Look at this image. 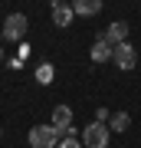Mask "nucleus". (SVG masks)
Masks as SVG:
<instances>
[{
  "instance_id": "obj_7",
  "label": "nucleus",
  "mask_w": 141,
  "mask_h": 148,
  "mask_svg": "<svg viewBox=\"0 0 141 148\" xmlns=\"http://www.w3.org/2000/svg\"><path fill=\"white\" fill-rule=\"evenodd\" d=\"M49 125L56 128L59 135H66L69 128H72V109H69V106H56V109H52V122H49Z\"/></svg>"
},
{
  "instance_id": "obj_4",
  "label": "nucleus",
  "mask_w": 141,
  "mask_h": 148,
  "mask_svg": "<svg viewBox=\"0 0 141 148\" xmlns=\"http://www.w3.org/2000/svg\"><path fill=\"white\" fill-rule=\"evenodd\" d=\"M112 63H115L118 69H135L138 63V53L131 43H121V46H115V53H112Z\"/></svg>"
},
{
  "instance_id": "obj_9",
  "label": "nucleus",
  "mask_w": 141,
  "mask_h": 148,
  "mask_svg": "<svg viewBox=\"0 0 141 148\" xmlns=\"http://www.w3.org/2000/svg\"><path fill=\"white\" fill-rule=\"evenodd\" d=\"M72 10H76V16H95L102 10V0H76Z\"/></svg>"
},
{
  "instance_id": "obj_11",
  "label": "nucleus",
  "mask_w": 141,
  "mask_h": 148,
  "mask_svg": "<svg viewBox=\"0 0 141 148\" xmlns=\"http://www.w3.org/2000/svg\"><path fill=\"white\" fill-rule=\"evenodd\" d=\"M52 76H56L52 63H43V66L36 69V82H43V86H49V82H52Z\"/></svg>"
},
{
  "instance_id": "obj_14",
  "label": "nucleus",
  "mask_w": 141,
  "mask_h": 148,
  "mask_svg": "<svg viewBox=\"0 0 141 148\" xmlns=\"http://www.w3.org/2000/svg\"><path fill=\"white\" fill-rule=\"evenodd\" d=\"M0 59H3V53H0Z\"/></svg>"
},
{
  "instance_id": "obj_3",
  "label": "nucleus",
  "mask_w": 141,
  "mask_h": 148,
  "mask_svg": "<svg viewBox=\"0 0 141 148\" xmlns=\"http://www.w3.org/2000/svg\"><path fill=\"white\" fill-rule=\"evenodd\" d=\"M26 27H30V20H26V13H10L3 20V36L7 40H13V43H20L26 36Z\"/></svg>"
},
{
  "instance_id": "obj_10",
  "label": "nucleus",
  "mask_w": 141,
  "mask_h": 148,
  "mask_svg": "<svg viewBox=\"0 0 141 148\" xmlns=\"http://www.w3.org/2000/svg\"><path fill=\"white\" fill-rule=\"evenodd\" d=\"M128 125H131L128 112H115V115L108 119V132H128Z\"/></svg>"
},
{
  "instance_id": "obj_6",
  "label": "nucleus",
  "mask_w": 141,
  "mask_h": 148,
  "mask_svg": "<svg viewBox=\"0 0 141 148\" xmlns=\"http://www.w3.org/2000/svg\"><path fill=\"white\" fill-rule=\"evenodd\" d=\"M72 16H76V10H72V3H63V0H52V27H69L72 23Z\"/></svg>"
},
{
  "instance_id": "obj_13",
  "label": "nucleus",
  "mask_w": 141,
  "mask_h": 148,
  "mask_svg": "<svg viewBox=\"0 0 141 148\" xmlns=\"http://www.w3.org/2000/svg\"><path fill=\"white\" fill-rule=\"evenodd\" d=\"M105 119H112V115H108L105 109H99V112H95V122H102V125H105Z\"/></svg>"
},
{
  "instance_id": "obj_12",
  "label": "nucleus",
  "mask_w": 141,
  "mask_h": 148,
  "mask_svg": "<svg viewBox=\"0 0 141 148\" xmlns=\"http://www.w3.org/2000/svg\"><path fill=\"white\" fill-rule=\"evenodd\" d=\"M59 148H82V145H79V138H63Z\"/></svg>"
},
{
  "instance_id": "obj_5",
  "label": "nucleus",
  "mask_w": 141,
  "mask_h": 148,
  "mask_svg": "<svg viewBox=\"0 0 141 148\" xmlns=\"http://www.w3.org/2000/svg\"><path fill=\"white\" fill-rule=\"evenodd\" d=\"M102 36H105V43H108V46H121V43H128V23H125V20L108 23V30H105Z\"/></svg>"
},
{
  "instance_id": "obj_2",
  "label": "nucleus",
  "mask_w": 141,
  "mask_h": 148,
  "mask_svg": "<svg viewBox=\"0 0 141 148\" xmlns=\"http://www.w3.org/2000/svg\"><path fill=\"white\" fill-rule=\"evenodd\" d=\"M63 135L52 125H33L30 128V148H59Z\"/></svg>"
},
{
  "instance_id": "obj_8",
  "label": "nucleus",
  "mask_w": 141,
  "mask_h": 148,
  "mask_svg": "<svg viewBox=\"0 0 141 148\" xmlns=\"http://www.w3.org/2000/svg\"><path fill=\"white\" fill-rule=\"evenodd\" d=\"M112 53H115V46H108V43H105V36H99L89 56H92V63H105V59H112Z\"/></svg>"
},
{
  "instance_id": "obj_1",
  "label": "nucleus",
  "mask_w": 141,
  "mask_h": 148,
  "mask_svg": "<svg viewBox=\"0 0 141 148\" xmlns=\"http://www.w3.org/2000/svg\"><path fill=\"white\" fill-rule=\"evenodd\" d=\"M108 142H112V132L102 122H89L82 128V145L85 148H108Z\"/></svg>"
}]
</instances>
